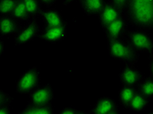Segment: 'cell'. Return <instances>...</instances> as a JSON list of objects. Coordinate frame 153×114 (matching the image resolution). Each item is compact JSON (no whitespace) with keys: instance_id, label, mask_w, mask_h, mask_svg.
Returning <instances> with one entry per match:
<instances>
[{"instance_id":"obj_1","label":"cell","mask_w":153,"mask_h":114,"mask_svg":"<svg viewBox=\"0 0 153 114\" xmlns=\"http://www.w3.org/2000/svg\"><path fill=\"white\" fill-rule=\"evenodd\" d=\"M124 15L129 26L153 30V0H128Z\"/></svg>"},{"instance_id":"obj_2","label":"cell","mask_w":153,"mask_h":114,"mask_svg":"<svg viewBox=\"0 0 153 114\" xmlns=\"http://www.w3.org/2000/svg\"><path fill=\"white\" fill-rule=\"evenodd\" d=\"M107 50L111 57L123 61L125 64H135L140 60V54L128 43L125 38L107 40Z\"/></svg>"},{"instance_id":"obj_3","label":"cell","mask_w":153,"mask_h":114,"mask_svg":"<svg viewBox=\"0 0 153 114\" xmlns=\"http://www.w3.org/2000/svg\"><path fill=\"white\" fill-rule=\"evenodd\" d=\"M124 38L140 54L152 52L153 39L149 31L138 28L128 30Z\"/></svg>"},{"instance_id":"obj_4","label":"cell","mask_w":153,"mask_h":114,"mask_svg":"<svg viewBox=\"0 0 153 114\" xmlns=\"http://www.w3.org/2000/svg\"><path fill=\"white\" fill-rule=\"evenodd\" d=\"M40 72L36 67L30 68L20 76L16 82V91L20 95H30L39 86Z\"/></svg>"},{"instance_id":"obj_5","label":"cell","mask_w":153,"mask_h":114,"mask_svg":"<svg viewBox=\"0 0 153 114\" xmlns=\"http://www.w3.org/2000/svg\"><path fill=\"white\" fill-rule=\"evenodd\" d=\"M41 26L36 20L27 22L20 27L15 35V45L16 46L25 44L38 37L41 30Z\"/></svg>"},{"instance_id":"obj_6","label":"cell","mask_w":153,"mask_h":114,"mask_svg":"<svg viewBox=\"0 0 153 114\" xmlns=\"http://www.w3.org/2000/svg\"><path fill=\"white\" fill-rule=\"evenodd\" d=\"M125 65V67L121 69L119 73V78L121 85L137 87L145 77V75L135 66V64Z\"/></svg>"},{"instance_id":"obj_7","label":"cell","mask_w":153,"mask_h":114,"mask_svg":"<svg viewBox=\"0 0 153 114\" xmlns=\"http://www.w3.org/2000/svg\"><path fill=\"white\" fill-rule=\"evenodd\" d=\"M67 26L68 24L56 27L44 25L41 28L38 39L45 43L52 44L60 43L67 35Z\"/></svg>"},{"instance_id":"obj_8","label":"cell","mask_w":153,"mask_h":114,"mask_svg":"<svg viewBox=\"0 0 153 114\" xmlns=\"http://www.w3.org/2000/svg\"><path fill=\"white\" fill-rule=\"evenodd\" d=\"M54 93L51 84H47L39 86L31 93L27 104L32 105H48L53 102Z\"/></svg>"},{"instance_id":"obj_9","label":"cell","mask_w":153,"mask_h":114,"mask_svg":"<svg viewBox=\"0 0 153 114\" xmlns=\"http://www.w3.org/2000/svg\"><path fill=\"white\" fill-rule=\"evenodd\" d=\"M128 19L123 15L119 18L111 23L106 28L104 29L107 40H117L124 38L128 31Z\"/></svg>"},{"instance_id":"obj_10","label":"cell","mask_w":153,"mask_h":114,"mask_svg":"<svg viewBox=\"0 0 153 114\" xmlns=\"http://www.w3.org/2000/svg\"><path fill=\"white\" fill-rule=\"evenodd\" d=\"M90 114H119L120 109L117 101L110 96H102L97 100Z\"/></svg>"},{"instance_id":"obj_11","label":"cell","mask_w":153,"mask_h":114,"mask_svg":"<svg viewBox=\"0 0 153 114\" xmlns=\"http://www.w3.org/2000/svg\"><path fill=\"white\" fill-rule=\"evenodd\" d=\"M123 15L124 14L122 13L109 0H107L105 5L98 15L99 24L103 31H104L111 23H112Z\"/></svg>"},{"instance_id":"obj_12","label":"cell","mask_w":153,"mask_h":114,"mask_svg":"<svg viewBox=\"0 0 153 114\" xmlns=\"http://www.w3.org/2000/svg\"><path fill=\"white\" fill-rule=\"evenodd\" d=\"M39 17L45 26L56 27L68 24L67 21L62 17L60 12L55 8L50 7L43 9Z\"/></svg>"},{"instance_id":"obj_13","label":"cell","mask_w":153,"mask_h":114,"mask_svg":"<svg viewBox=\"0 0 153 114\" xmlns=\"http://www.w3.org/2000/svg\"><path fill=\"white\" fill-rule=\"evenodd\" d=\"M21 27L22 23L11 16H0V36L15 35Z\"/></svg>"},{"instance_id":"obj_14","label":"cell","mask_w":153,"mask_h":114,"mask_svg":"<svg viewBox=\"0 0 153 114\" xmlns=\"http://www.w3.org/2000/svg\"><path fill=\"white\" fill-rule=\"evenodd\" d=\"M107 0H79L82 11L88 16H97L105 5Z\"/></svg>"},{"instance_id":"obj_15","label":"cell","mask_w":153,"mask_h":114,"mask_svg":"<svg viewBox=\"0 0 153 114\" xmlns=\"http://www.w3.org/2000/svg\"><path fill=\"white\" fill-rule=\"evenodd\" d=\"M136 92L137 87L122 85V88L118 93V99H119L120 104L124 108L127 109Z\"/></svg>"},{"instance_id":"obj_16","label":"cell","mask_w":153,"mask_h":114,"mask_svg":"<svg viewBox=\"0 0 153 114\" xmlns=\"http://www.w3.org/2000/svg\"><path fill=\"white\" fill-rule=\"evenodd\" d=\"M149 102H150L137 89V92L135 94L134 98L132 99L127 109L134 112H140L146 109Z\"/></svg>"},{"instance_id":"obj_17","label":"cell","mask_w":153,"mask_h":114,"mask_svg":"<svg viewBox=\"0 0 153 114\" xmlns=\"http://www.w3.org/2000/svg\"><path fill=\"white\" fill-rule=\"evenodd\" d=\"M54 112V106L51 104L48 105H32L27 104L24 110L19 112V114H51Z\"/></svg>"},{"instance_id":"obj_18","label":"cell","mask_w":153,"mask_h":114,"mask_svg":"<svg viewBox=\"0 0 153 114\" xmlns=\"http://www.w3.org/2000/svg\"><path fill=\"white\" fill-rule=\"evenodd\" d=\"M137 89L149 102H151L153 99V78L145 77L137 86Z\"/></svg>"},{"instance_id":"obj_19","label":"cell","mask_w":153,"mask_h":114,"mask_svg":"<svg viewBox=\"0 0 153 114\" xmlns=\"http://www.w3.org/2000/svg\"><path fill=\"white\" fill-rule=\"evenodd\" d=\"M19 22H29L31 20L28 12L27 11L25 3L23 0H18L13 11L10 15Z\"/></svg>"},{"instance_id":"obj_20","label":"cell","mask_w":153,"mask_h":114,"mask_svg":"<svg viewBox=\"0 0 153 114\" xmlns=\"http://www.w3.org/2000/svg\"><path fill=\"white\" fill-rule=\"evenodd\" d=\"M31 20H35L40 16L43 11L42 5L39 0H23Z\"/></svg>"},{"instance_id":"obj_21","label":"cell","mask_w":153,"mask_h":114,"mask_svg":"<svg viewBox=\"0 0 153 114\" xmlns=\"http://www.w3.org/2000/svg\"><path fill=\"white\" fill-rule=\"evenodd\" d=\"M18 0H0V16L11 15Z\"/></svg>"},{"instance_id":"obj_22","label":"cell","mask_w":153,"mask_h":114,"mask_svg":"<svg viewBox=\"0 0 153 114\" xmlns=\"http://www.w3.org/2000/svg\"><path fill=\"white\" fill-rule=\"evenodd\" d=\"M59 114H90L89 111L79 110L74 107H65L58 112Z\"/></svg>"},{"instance_id":"obj_23","label":"cell","mask_w":153,"mask_h":114,"mask_svg":"<svg viewBox=\"0 0 153 114\" xmlns=\"http://www.w3.org/2000/svg\"><path fill=\"white\" fill-rule=\"evenodd\" d=\"M13 101L14 98L13 96L0 89V106L5 104H11Z\"/></svg>"},{"instance_id":"obj_24","label":"cell","mask_w":153,"mask_h":114,"mask_svg":"<svg viewBox=\"0 0 153 114\" xmlns=\"http://www.w3.org/2000/svg\"><path fill=\"white\" fill-rule=\"evenodd\" d=\"M120 11L124 14L128 0H109Z\"/></svg>"},{"instance_id":"obj_25","label":"cell","mask_w":153,"mask_h":114,"mask_svg":"<svg viewBox=\"0 0 153 114\" xmlns=\"http://www.w3.org/2000/svg\"><path fill=\"white\" fill-rule=\"evenodd\" d=\"M41 4L45 6L47 8H50L54 3L57 1V0H39Z\"/></svg>"},{"instance_id":"obj_26","label":"cell","mask_w":153,"mask_h":114,"mask_svg":"<svg viewBox=\"0 0 153 114\" xmlns=\"http://www.w3.org/2000/svg\"><path fill=\"white\" fill-rule=\"evenodd\" d=\"M149 76L152 77L153 76V55L152 52L149 54Z\"/></svg>"},{"instance_id":"obj_27","label":"cell","mask_w":153,"mask_h":114,"mask_svg":"<svg viewBox=\"0 0 153 114\" xmlns=\"http://www.w3.org/2000/svg\"><path fill=\"white\" fill-rule=\"evenodd\" d=\"M11 104H5L0 106V114H9L11 113Z\"/></svg>"},{"instance_id":"obj_28","label":"cell","mask_w":153,"mask_h":114,"mask_svg":"<svg viewBox=\"0 0 153 114\" xmlns=\"http://www.w3.org/2000/svg\"><path fill=\"white\" fill-rule=\"evenodd\" d=\"M79 1V0H64L63 1L62 3V5H64V6H67L69 5L71 3H74L75 1Z\"/></svg>"},{"instance_id":"obj_29","label":"cell","mask_w":153,"mask_h":114,"mask_svg":"<svg viewBox=\"0 0 153 114\" xmlns=\"http://www.w3.org/2000/svg\"><path fill=\"white\" fill-rule=\"evenodd\" d=\"M3 51H4V43L2 40L0 39V57L2 56Z\"/></svg>"}]
</instances>
